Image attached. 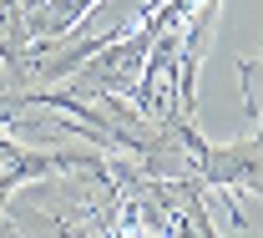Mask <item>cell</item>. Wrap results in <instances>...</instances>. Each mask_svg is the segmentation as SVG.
Instances as JSON below:
<instances>
[{
	"label": "cell",
	"instance_id": "6da1fadb",
	"mask_svg": "<svg viewBox=\"0 0 263 238\" xmlns=\"http://www.w3.org/2000/svg\"><path fill=\"white\" fill-rule=\"evenodd\" d=\"M122 193L142 213V223L157 228L162 238H218L213 223H208V208L197 198V182H177V177H167V182H137L122 168Z\"/></svg>",
	"mask_w": 263,
	"mask_h": 238
},
{
	"label": "cell",
	"instance_id": "7a4b0ae2",
	"mask_svg": "<svg viewBox=\"0 0 263 238\" xmlns=\"http://www.w3.org/2000/svg\"><path fill=\"white\" fill-rule=\"evenodd\" d=\"M97 0H46V10H35L31 15V31L35 35H61L81 10H91Z\"/></svg>",
	"mask_w": 263,
	"mask_h": 238
},
{
	"label": "cell",
	"instance_id": "3957f363",
	"mask_svg": "<svg viewBox=\"0 0 263 238\" xmlns=\"http://www.w3.org/2000/svg\"><path fill=\"white\" fill-rule=\"evenodd\" d=\"M243 97H248V112H253V122H258V137H263V51L253 61H243Z\"/></svg>",
	"mask_w": 263,
	"mask_h": 238
}]
</instances>
